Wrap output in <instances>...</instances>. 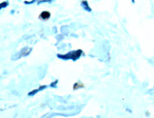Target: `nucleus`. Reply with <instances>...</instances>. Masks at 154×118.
I'll return each instance as SVG.
<instances>
[{"label":"nucleus","instance_id":"423d86ee","mask_svg":"<svg viewBox=\"0 0 154 118\" xmlns=\"http://www.w3.org/2000/svg\"><path fill=\"white\" fill-rule=\"evenodd\" d=\"M131 1H132V2H134V0H131Z\"/></svg>","mask_w":154,"mask_h":118},{"label":"nucleus","instance_id":"f257e3e1","mask_svg":"<svg viewBox=\"0 0 154 118\" xmlns=\"http://www.w3.org/2000/svg\"><path fill=\"white\" fill-rule=\"evenodd\" d=\"M81 54V51H72L67 55H58V57H61L62 59H77Z\"/></svg>","mask_w":154,"mask_h":118},{"label":"nucleus","instance_id":"39448f33","mask_svg":"<svg viewBox=\"0 0 154 118\" xmlns=\"http://www.w3.org/2000/svg\"><path fill=\"white\" fill-rule=\"evenodd\" d=\"M8 6V2H5V3H2L1 4V8H4V7H7Z\"/></svg>","mask_w":154,"mask_h":118},{"label":"nucleus","instance_id":"20e7f679","mask_svg":"<svg viewBox=\"0 0 154 118\" xmlns=\"http://www.w3.org/2000/svg\"><path fill=\"white\" fill-rule=\"evenodd\" d=\"M41 17H42L43 19H47L50 17V13H48V11H44V13L41 14Z\"/></svg>","mask_w":154,"mask_h":118},{"label":"nucleus","instance_id":"7ed1b4c3","mask_svg":"<svg viewBox=\"0 0 154 118\" xmlns=\"http://www.w3.org/2000/svg\"><path fill=\"white\" fill-rule=\"evenodd\" d=\"M82 6H83V8H84L86 11H91V8L88 7V3L86 2V1H83L82 2Z\"/></svg>","mask_w":154,"mask_h":118},{"label":"nucleus","instance_id":"f03ea898","mask_svg":"<svg viewBox=\"0 0 154 118\" xmlns=\"http://www.w3.org/2000/svg\"><path fill=\"white\" fill-rule=\"evenodd\" d=\"M46 88V86H43V87H40V88H38V90H34L33 92H29V95H33V94H34V93H37V92H38L39 91H41V90H44V88Z\"/></svg>","mask_w":154,"mask_h":118}]
</instances>
